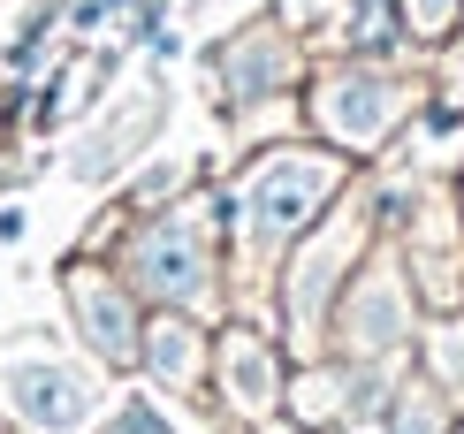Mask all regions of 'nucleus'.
Wrapping results in <instances>:
<instances>
[{
	"instance_id": "nucleus-2",
	"label": "nucleus",
	"mask_w": 464,
	"mask_h": 434,
	"mask_svg": "<svg viewBox=\"0 0 464 434\" xmlns=\"http://www.w3.org/2000/svg\"><path fill=\"white\" fill-rule=\"evenodd\" d=\"M138 282L145 290H160V298H190V290L206 282V252H198V236L190 229H152L138 236Z\"/></svg>"
},
{
	"instance_id": "nucleus-4",
	"label": "nucleus",
	"mask_w": 464,
	"mask_h": 434,
	"mask_svg": "<svg viewBox=\"0 0 464 434\" xmlns=\"http://www.w3.org/2000/svg\"><path fill=\"white\" fill-rule=\"evenodd\" d=\"M327 123L343 137H373L389 123V92H381L373 76H351V84H335V100H327Z\"/></svg>"
},
{
	"instance_id": "nucleus-3",
	"label": "nucleus",
	"mask_w": 464,
	"mask_h": 434,
	"mask_svg": "<svg viewBox=\"0 0 464 434\" xmlns=\"http://www.w3.org/2000/svg\"><path fill=\"white\" fill-rule=\"evenodd\" d=\"M8 397L24 404V419H38V427H76L84 419V381H69V373H46V366H24V373H8Z\"/></svg>"
},
{
	"instance_id": "nucleus-1",
	"label": "nucleus",
	"mask_w": 464,
	"mask_h": 434,
	"mask_svg": "<svg viewBox=\"0 0 464 434\" xmlns=\"http://www.w3.org/2000/svg\"><path fill=\"white\" fill-rule=\"evenodd\" d=\"M327 183H335V168H327V161H275L259 183L244 191V229L275 244V236H289L304 213L327 199Z\"/></svg>"
},
{
	"instance_id": "nucleus-5",
	"label": "nucleus",
	"mask_w": 464,
	"mask_h": 434,
	"mask_svg": "<svg viewBox=\"0 0 464 434\" xmlns=\"http://www.w3.org/2000/svg\"><path fill=\"white\" fill-rule=\"evenodd\" d=\"M76 305H84V321H92V335H100V350H114V359H122V350H130V312H122V298H114V290H100V282H76Z\"/></svg>"
},
{
	"instance_id": "nucleus-6",
	"label": "nucleus",
	"mask_w": 464,
	"mask_h": 434,
	"mask_svg": "<svg viewBox=\"0 0 464 434\" xmlns=\"http://www.w3.org/2000/svg\"><path fill=\"white\" fill-rule=\"evenodd\" d=\"M266 389H275V366H266V350H251V335H237V397L266 404Z\"/></svg>"
},
{
	"instance_id": "nucleus-7",
	"label": "nucleus",
	"mask_w": 464,
	"mask_h": 434,
	"mask_svg": "<svg viewBox=\"0 0 464 434\" xmlns=\"http://www.w3.org/2000/svg\"><path fill=\"white\" fill-rule=\"evenodd\" d=\"M411 15L434 31V24H450V15H457V0H411Z\"/></svg>"
}]
</instances>
